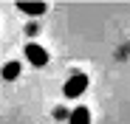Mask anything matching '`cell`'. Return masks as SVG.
<instances>
[{
    "label": "cell",
    "instance_id": "2",
    "mask_svg": "<svg viewBox=\"0 0 130 124\" xmlns=\"http://www.w3.org/2000/svg\"><path fill=\"white\" fill-rule=\"evenodd\" d=\"M23 54H26V59L31 62L34 68H45V65H48V59H51V56H48V51L42 48L40 43H26Z\"/></svg>",
    "mask_w": 130,
    "mask_h": 124
},
{
    "label": "cell",
    "instance_id": "1",
    "mask_svg": "<svg viewBox=\"0 0 130 124\" xmlns=\"http://www.w3.org/2000/svg\"><path fill=\"white\" fill-rule=\"evenodd\" d=\"M88 85H91L88 73L76 71V73H71V76H68V82L62 85V96H68V99H79L85 90H88Z\"/></svg>",
    "mask_w": 130,
    "mask_h": 124
},
{
    "label": "cell",
    "instance_id": "4",
    "mask_svg": "<svg viewBox=\"0 0 130 124\" xmlns=\"http://www.w3.org/2000/svg\"><path fill=\"white\" fill-rule=\"evenodd\" d=\"M68 124H91V110L85 107V105L74 107V110H71V116H68Z\"/></svg>",
    "mask_w": 130,
    "mask_h": 124
},
{
    "label": "cell",
    "instance_id": "5",
    "mask_svg": "<svg viewBox=\"0 0 130 124\" xmlns=\"http://www.w3.org/2000/svg\"><path fill=\"white\" fill-rule=\"evenodd\" d=\"M20 73H23V65H20V62H6V65L0 68V76H3L6 82H14Z\"/></svg>",
    "mask_w": 130,
    "mask_h": 124
},
{
    "label": "cell",
    "instance_id": "3",
    "mask_svg": "<svg viewBox=\"0 0 130 124\" xmlns=\"http://www.w3.org/2000/svg\"><path fill=\"white\" fill-rule=\"evenodd\" d=\"M17 9L23 11V14H28V17H42V14L48 11L45 0H17Z\"/></svg>",
    "mask_w": 130,
    "mask_h": 124
}]
</instances>
